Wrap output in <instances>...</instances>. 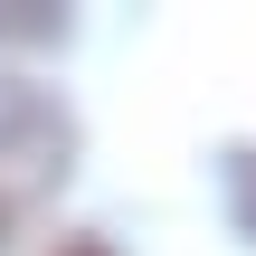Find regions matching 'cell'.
<instances>
[{
    "instance_id": "1",
    "label": "cell",
    "mask_w": 256,
    "mask_h": 256,
    "mask_svg": "<svg viewBox=\"0 0 256 256\" xmlns=\"http://www.w3.org/2000/svg\"><path fill=\"white\" fill-rule=\"evenodd\" d=\"M66 114L38 95V86H19V76H0V247H10V218L48 190V180H66Z\"/></svg>"
},
{
    "instance_id": "3",
    "label": "cell",
    "mask_w": 256,
    "mask_h": 256,
    "mask_svg": "<svg viewBox=\"0 0 256 256\" xmlns=\"http://www.w3.org/2000/svg\"><path fill=\"white\" fill-rule=\"evenodd\" d=\"M57 256H114V247H95V238H76V247H57Z\"/></svg>"
},
{
    "instance_id": "2",
    "label": "cell",
    "mask_w": 256,
    "mask_h": 256,
    "mask_svg": "<svg viewBox=\"0 0 256 256\" xmlns=\"http://www.w3.org/2000/svg\"><path fill=\"white\" fill-rule=\"evenodd\" d=\"M0 38H66V10H48V0H0Z\"/></svg>"
}]
</instances>
